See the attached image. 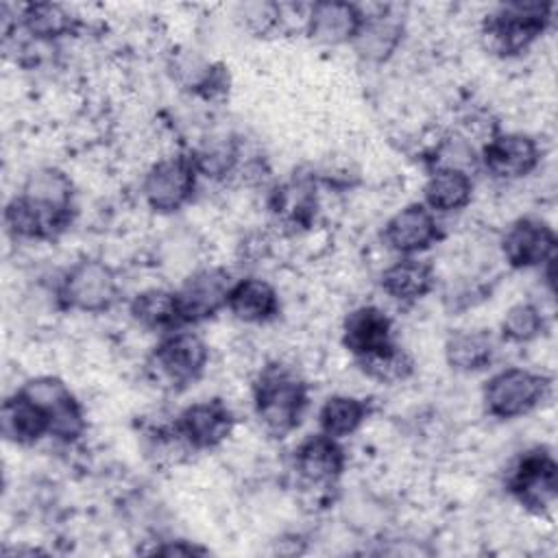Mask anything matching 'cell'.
<instances>
[{
	"instance_id": "6da1fadb",
	"label": "cell",
	"mask_w": 558,
	"mask_h": 558,
	"mask_svg": "<svg viewBox=\"0 0 558 558\" xmlns=\"http://www.w3.org/2000/svg\"><path fill=\"white\" fill-rule=\"evenodd\" d=\"M310 405L307 381L296 368L281 362L266 364L253 381V412L262 429L272 438L290 436Z\"/></svg>"
},
{
	"instance_id": "7a4b0ae2",
	"label": "cell",
	"mask_w": 558,
	"mask_h": 558,
	"mask_svg": "<svg viewBox=\"0 0 558 558\" xmlns=\"http://www.w3.org/2000/svg\"><path fill=\"white\" fill-rule=\"evenodd\" d=\"M554 20V2H504L484 15L480 41L486 52L510 59L538 41Z\"/></svg>"
},
{
	"instance_id": "3957f363",
	"label": "cell",
	"mask_w": 558,
	"mask_h": 558,
	"mask_svg": "<svg viewBox=\"0 0 558 558\" xmlns=\"http://www.w3.org/2000/svg\"><path fill=\"white\" fill-rule=\"evenodd\" d=\"M209 344L185 327L163 333L146 360V371L157 386L183 390L196 384L209 366Z\"/></svg>"
},
{
	"instance_id": "277c9868",
	"label": "cell",
	"mask_w": 558,
	"mask_h": 558,
	"mask_svg": "<svg viewBox=\"0 0 558 558\" xmlns=\"http://www.w3.org/2000/svg\"><path fill=\"white\" fill-rule=\"evenodd\" d=\"M551 390V379L543 373L506 366L493 373L482 388V403L488 416L497 421H512L536 410Z\"/></svg>"
},
{
	"instance_id": "5b68a950",
	"label": "cell",
	"mask_w": 558,
	"mask_h": 558,
	"mask_svg": "<svg viewBox=\"0 0 558 558\" xmlns=\"http://www.w3.org/2000/svg\"><path fill=\"white\" fill-rule=\"evenodd\" d=\"M57 299L65 310L105 314L120 299L118 272L96 257L74 262L57 286Z\"/></svg>"
},
{
	"instance_id": "8992f818",
	"label": "cell",
	"mask_w": 558,
	"mask_h": 558,
	"mask_svg": "<svg viewBox=\"0 0 558 558\" xmlns=\"http://www.w3.org/2000/svg\"><path fill=\"white\" fill-rule=\"evenodd\" d=\"M506 488L527 512H549L558 499V462L554 453L543 445L525 449L508 471Z\"/></svg>"
},
{
	"instance_id": "52a82bcc",
	"label": "cell",
	"mask_w": 558,
	"mask_h": 558,
	"mask_svg": "<svg viewBox=\"0 0 558 558\" xmlns=\"http://www.w3.org/2000/svg\"><path fill=\"white\" fill-rule=\"evenodd\" d=\"M198 170L190 155H170L157 159L142 179L144 203L161 216L183 209L196 192Z\"/></svg>"
},
{
	"instance_id": "ba28073f",
	"label": "cell",
	"mask_w": 558,
	"mask_h": 558,
	"mask_svg": "<svg viewBox=\"0 0 558 558\" xmlns=\"http://www.w3.org/2000/svg\"><path fill=\"white\" fill-rule=\"evenodd\" d=\"M50 416V438L72 445L87 432V414L70 386L54 375H37L20 386Z\"/></svg>"
},
{
	"instance_id": "9c48e42d",
	"label": "cell",
	"mask_w": 558,
	"mask_h": 558,
	"mask_svg": "<svg viewBox=\"0 0 558 558\" xmlns=\"http://www.w3.org/2000/svg\"><path fill=\"white\" fill-rule=\"evenodd\" d=\"M172 423L192 451H211L229 440L238 421L227 401L211 397L185 405Z\"/></svg>"
},
{
	"instance_id": "30bf717a",
	"label": "cell",
	"mask_w": 558,
	"mask_h": 558,
	"mask_svg": "<svg viewBox=\"0 0 558 558\" xmlns=\"http://www.w3.org/2000/svg\"><path fill=\"white\" fill-rule=\"evenodd\" d=\"M543 150L527 133H493L480 148L477 161L497 181H517L532 174L541 163Z\"/></svg>"
},
{
	"instance_id": "8fae6325",
	"label": "cell",
	"mask_w": 558,
	"mask_h": 558,
	"mask_svg": "<svg viewBox=\"0 0 558 558\" xmlns=\"http://www.w3.org/2000/svg\"><path fill=\"white\" fill-rule=\"evenodd\" d=\"M556 231L549 222L523 216L517 218L501 235L499 248L504 262L514 270L543 268L547 262L556 259Z\"/></svg>"
},
{
	"instance_id": "7c38bea8",
	"label": "cell",
	"mask_w": 558,
	"mask_h": 558,
	"mask_svg": "<svg viewBox=\"0 0 558 558\" xmlns=\"http://www.w3.org/2000/svg\"><path fill=\"white\" fill-rule=\"evenodd\" d=\"M74 211L37 203L24 194H15L4 205L2 222L11 238L24 242H50L70 229Z\"/></svg>"
},
{
	"instance_id": "4fadbf2b",
	"label": "cell",
	"mask_w": 558,
	"mask_h": 558,
	"mask_svg": "<svg viewBox=\"0 0 558 558\" xmlns=\"http://www.w3.org/2000/svg\"><path fill=\"white\" fill-rule=\"evenodd\" d=\"M292 469L303 486L331 488L347 469V451L342 440L323 432L305 436L292 451Z\"/></svg>"
},
{
	"instance_id": "5bb4252c",
	"label": "cell",
	"mask_w": 558,
	"mask_h": 558,
	"mask_svg": "<svg viewBox=\"0 0 558 558\" xmlns=\"http://www.w3.org/2000/svg\"><path fill=\"white\" fill-rule=\"evenodd\" d=\"M231 275L220 266H205L194 270L177 288V299L183 316V325H198L214 318L220 310H227V296L231 290Z\"/></svg>"
},
{
	"instance_id": "9a60e30c",
	"label": "cell",
	"mask_w": 558,
	"mask_h": 558,
	"mask_svg": "<svg viewBox=\"0 0 558 558\" xmlns=\"http://www.w3.org/2000/svg\"><path fill=\"white\" fill-rule=\"evenodd\" d=\"M381 238L399 257H416L442 238V229L432 209L423 203H408L386 220Z\"/></svg>"
},
{
	"instance_id": "2e32d148",
	"label": "cell",
	"mask_w": 558,
	"mask_h": 558,
	"mask_svg": "<svg viewBox=\"0 0 558 558\" xmlns=\"http://www.w3.org/2000/svg\"><path fill=\"white\" fill-rule=\"evenodd\" d=\"M340 340L355 362L368 360L397 342L392 318L377 305L353 307L342 320Z\"/></svg>"
},
{
	"instance_id": "e0dca14e",
	"label": "cell",
	"mask_w": 558,
	"mask_h": 558,
	"mask_svg": "<svg viewBox=\"0 0 558 558\" xmlns=\"http://www.w3.org/2000/svg\"><path fill=\"white\" fill-rule=\"evenodd\" d=\"M364 22V7L344 0L312 2L303 33L320 46L353 44Z\"/></svg>"
},
{
	"instance_id": "ac0fdd59",
	"label": "cell",
	"mask_w": 558,
	"mask_h": 558,
	"mask_svg": "<svg viewBox=\"0 0 558 558\" xmlns=\"http://www.w3.org/2000/svg\"><path fill=\"white\" fill-rule=\"evenodd\" d=\"M0 434L15 447L37 445L41 438L50 436V416L33 397L17 388L2 401Z\"/></svg>"
},
{
	"instance_id": "d6986e66",
	"label": "cell",
	"mask_w": 558,
	"mask_h": 558,
	"mask_svg": "<svg viewBox=\"0 0 558 558\" xmlns=\"http://www.w3.org/2000/svg\"><path fill=\"white\" fill-rule=\"evenodd\" d=\"M168 72L172 81L192 96H201L209 100V98L222 96L229 89L227 68L190 48L177 50L170 57Z\"/></svg>"
},
{
	"instance_id": "ffe728a7",
	"label": "cell",
	"mask_w": 558,
	"mask_h": 558,
	"mask_svg": "<svg viewBox=\"0 0 558 558\" xmlns=\"http://www.w3.org/2000/svg\"><path fill=\"white\" fill-rule=\"evenodd\" d=\"M403 39V22L390 7H377L373 13L364 9V22L353 39L355 54L373 65L386 63Z\"/></svg>"
},
{
	"instance_id": "44dd1931",
	"label": "cell",
	"mask_w": 558,
	"mask_h": 558,
	"mask_svg": "<svg viewBox=\"0 0 558 558\" xmlns=\"http://www.w3.org/2000/svg\"><path fill=\"white\" fill-rule=\"evenodd\" d=\"M227 312L246 325H266L281 312L277 288L262 277H242L231 283Z\"/></svg>"
},
{
	"instance_id": "7402d4cb",
	"label": "cell",
	"mask_w": 558,
	"mask_h": 558,
	"mask_svg": "<svg viewBox=\"0 0 558 558\" xmlns=\"http://www.w3.org/2000/svg\"><path fill=\"white\" fill-rule=\"evenodd\" d=\"M436 286V270L429 262L418 257H399L379 275L381 292L403 305L423 301Z\"/></svg>"
},
{
	"instance_id": "603a6c76",
	"label": "cell",
	"mask_w": 558,
	"mask_h": 558,
	"mask_svg": "<svg viewBox=\"0 0 558 558\" xmlns=\"http://www.w3.org/2000/svg\"><path fill=\"white\" fill-rule=\"evenodd\" d=\"M475 183L469 170L432 168L423 183V205L434 214L462 211L473 201Z\"/></svg>"
},
{
	"instance_id": "cb8c5ba5",
	"label": "cell",
	"mask_w": 558,
	"mask_h": 558,
	"mask_svg": "<svg viewBox=\"0 0 558 558\" xmlns=\"http://www.w3.org/2000/svg\"><path fill=\"white\" fill-rule=\"evenodd\" d=\"M129 316L137 327L161 333V336L185 327L177 290H170V288L153 286V288L140 290L129 301Z\"/></svg>"
},
{
	"instance_id": "d4e9b609",
	"label": "cell",
	"mask_w": 558,
	"mask_h": 558,
	"mask_svg": "<svg viewBox=\"0 0 558 558\" xmlns=\"http://www.w3.org/2000/svg\"><path fill=\"white\" fill-rule=\"evenodd\" d=\"M442 353L451 371L480 373L493 364L497 347L486 329H460L447 338Z\"/></svg>"
},
{
	"instance_id": "484cf974",
	"label": "cell",
	"mask_w": 558,
	"mask_h": 558,
	"mask_svg": "<svg viewBox=\"0 0 558 558\" xmlns=\"http://www.w3.org/2000/svg\"><path fill=\"white\" fill-rule=\"evenodd\" d=\"M17 26L35 41H57L76 28L74 13L57 2H26L17 11Z\"/></svg>"
},
{
	"instance_id": "4316f807",
	"label": "cell",
	"mask_w": 558,
	"mask_h": 558,
	"mask_svg": "<svg viewBox=\"0 0 558 558\" xmlns=\"http://www.w3.org/2000/svg\"><path fill=\"white\" fill-rule=\"evenodd\" d=\"M371 416V403L355 395H331L318 408V432L344 440L353 436Z\"/></svg>"
},
{
	"instance_id": "83f0119b",
	"label": "cell",
	"mask_w": 558,
	"mask_h": 558,
	"mask_svg": "<svg viewBox=\"0 0 558 558\" xmlns=\"http://www.w3.org/2000/svg\"><path fill=\"white\" fill-rule=\"evenodd\" d=\"M270 211L288 227H307L316 214V190L312 181L292 179L270 194Z\"/></svg>"
},
{
	"instance_id": "f1b7e54d",
	"label": "cell",
	"mask_w": 558,
	"mask_h": 558,
	"mask_svg": "<svg viewBox=\"0 0 558 558\" xmlns=\"http://www.w3.org/2000/svg\"><path fill=\"white\" fill-rule=\"evenodd\" d=\"M20 194L57 209L74 211V183L70 174L57 166H41L31 170L22 183Z\"/></svg>"
},
{
	"instance_id": "f546056e",
	"label": "cell",
	"mask_w": 558,
	"mask_h": 558,
	"mask_svg": "<svg viewBox=\"0 0 558 558\" xmlns=\"http://www.w3.org/2000/svg\"><path fill=\"white\" fill-rule=\"evenodd\" d=\"M547 327L543 310L532 301H519L510 305L499 323V336L508 344H527L543 336Z\"/></svg>"
},
{
	"instance_id": "4dcf8cb0",
	"label": "cell",
	"mask_w": 558,
	"mask_h": 558,
	"mask_svg": "<svg viewBox=\"0 0 558 558\" xmlns=\"http://www.w3.org/2000/svg\"><path fill=\"white\" fill-rule=\"evenodd\" d=\"M355 364L368 379L384 384V386L401 384L414 375V357L399 342H395L390 349H386L368 360L355 362Z\"/></svg>"
},
{
	"instance_id": "1f68e13d",
	"label": "cell",
	"mask_w": 558,
	"mask_h": 558,
	"mask_svg": "<svg viewBox=\"0 0 558 558\" xmlns=\"http://www.w3.org/2000/svg\"><path fill=\"white\" fill-rule=\"evenodd\" d=\"M190 157L201 177L222 179L235 170L238 148L233 142H211L190 153Z\"/></svg>"
},
{
	"instance_id": "d6a6232c",
	"label": "cell",
	"mask_w": 558,
	"mask_h": 558,
	"mask_svg": "<svg viewBox=\"0 0 558 558\" xmlns=\"http://www.w3.org/2000/svg\"><path fill=\"white\" fill-rule=\"evenodd\" d=\"M238 17L257 37L272 35L283 26V13L279 2H251L240 7Z\"/></svg>"
},
{
	"instance_id": "836d02e7",
	"label": "cell",
	"mask_w": 558,
	"mask_h": 558,
	"mask_svg": "<svg viewBox=\"0 0 558 558\" xmlns=\"http://www.w3.org/2000/svg\"><path fill=\"white\" fill-rule=\"evenodd\" d=\"M153 554H161V556H203L209 554L207 547L185 541V538H174V541H163V545H157L153 549Z\"/></svg>"
}]
</instances>
